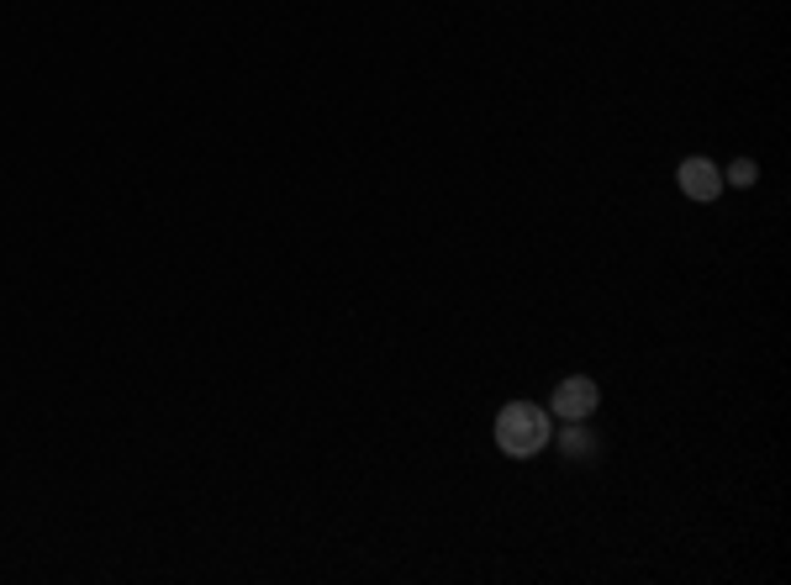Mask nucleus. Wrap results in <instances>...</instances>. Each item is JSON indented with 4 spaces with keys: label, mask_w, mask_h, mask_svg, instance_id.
<instances>
[{
    "label": "nucleus",
    "mask_w": 791,
    "mask_h": 585,
    "mask_svg": "<svg viewBox=\"0 0 791 585\" xmlns=\"http://www.w3.org/2000/svg\"><path fill=\"white\" fill-rule=\"evenodd\" d=\"M559 449H565V454H571V459H586V454H592V449H596V438L586 433L581 422H571V428L559 433Z\"/></svg>",
    "instance_id": "4"
},
{
    "label": "nucleus",
    "mask_w": 791,
    "mask_h": 585,
    "mask_svg": "<svg viewBox=\"0 0 791 585\" xmlns=\"http://www.w3.org/2000/svg\"><path fill=\"white\" fill-rule=\"evenodd\" d=\"M596 401H602V386H596L592 374H565V380L554 386L549 412L559 417V422H586V417L596 412Z\"/></svg>",
    "instance_id": "2"
},
{
    "label": "nucleus",
    "mask_w": 791,
    "mask_h": 585,
    "mask_svg": "<svg viewBox=\"0 0 791 585\" xmlns=\"http://www.w3.org/2000/svg\"><path fill=\"white\" fill-rule=\"evenodd\" d=\"M760 179V170H754V158H733L723 174V185H754Z\"/></svg>",
    "instance_id": "5"
},
{
    "label": "nucleus",
    "mask_w": 791,
    "mask_h": 585,
    "mask_svg": "<svg viewBox=\"0 0 791 585\" xmlns=\"http://www.w3.org/2000/svg\"><path fill=\"white\" fill-rule=\"evenodd\" d=\"M676 185H681V195H691V201H718V195H723V170H718L712 158H702V153H691V158H681V170H676Z\"/></svg>",
    "instance_id": "3"
},
{
    "label": "nucleus",
    "mask_w": 791,
    "mask_h": 585,
    "mask_svg": "<svg viewBox=\"0 0 791 585\" xmlns=\"http://www.w3.org/2000/svg\"><path fill=\"white\" fill-rule=\"evenodd\" d=\"M554 438V422L544 407H533V401H512V407H502L496 412V449L512 459H533L544 454Z\"/></svg>",
    "instance_id": "1"
}]
</instances>
